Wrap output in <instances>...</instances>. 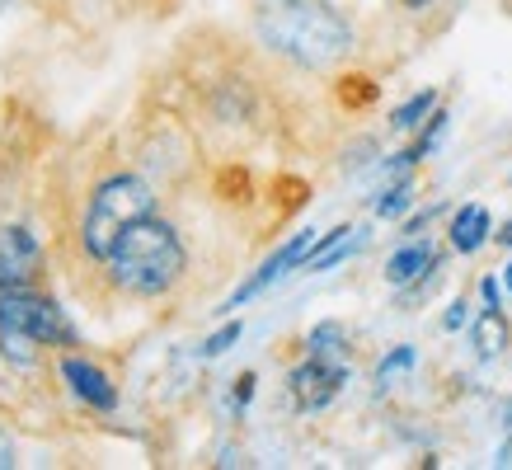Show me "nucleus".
<instances>
[{
    "instance_id": "obj_1",
    "label": "nucleus",
    "mask_w": 512,
    "mask_h": 470,
    "mask_svg": "<svg viewBox=\"0 0 512 470\" xmlns=\"http://www.w3.org/2000/svg\"><path fill=\"white\" fill-rule=\"evenodd\" d=\"M249 33L273 62L306 76H329L357 52V24L334 0H254Z\"/></svg>"
},
{
    "instance_id": "obj_2",
    "label": "nucleus",
    "mask_w": 512,
    "mask_h": 470,
    "mask_svg": "<svg viewBox=\"0 0 512 470\" xmlns=\"http://www.w3.org/2000/svg\"><path fill=\"white\" fill-rule=\"evenodd\" d=\"M94 282H104L109 297L123 301H165L188 278V245L179 226L165 221L160 212L132 221L118 245L109 250V259L90 273Z\"/></svg>"
},
{
    "instance_id": "obj_3",
    "label": "nucleus",
    "mask_w": 512,
    "mask_h": 470,
    "mask_svg": "<svg viewBox=\"0 0 512 470\" xmlns=\"http://www.w3.org/2000/svg\"><path fill=\"white\" fill-rule=\"evenodd\" d=\"M160 212V193L156 184L137 170H113L104 174L99 184H90L85 193V207H80L76 221V250L85 259V268H99L109 259V250L118 245V235L132 226V221Z\"/></svg>"
},
{
    "instance_id": "obj_4",
    "label": "nucleus",
    "mask_w": 512,
    "mask_h": 470,
    "mask_svg": "<svg viewBox=\"0 0 512 470\" xmlns=\"http://www.w3.org/2000/svg\"><path fill=\"white\" fill-rule=\"evenodd\" d=\"M47 348H80V329L43 287H5L0 292V358L10 367H38Z\"/></svg>"
},
{
    "instance_id": "obj_5",
    "label": "nucleus",
    "mask_w": 512,
    "mask_h": 470,
    "mask_svg": "<svg viewBox=\"0 0 512 470\" xmlns=\"http://www.w3.org/2000/svg\"><path fill=\"white\" fill-rule=\"evenodd\" d=\"M348 381H353L348 358H315V353H306L287 372V395H292V405L301 414H320V409H329L339 400Z\"/></svg>"
},
{
    "instance_id": "obj_6",
    "label": "nucleus",
    "mask_w": 512,
    "mask_h": 470,
    "mask_svg": "<svg viewBox=\"0 0 512 470\" xmlns=\"http://www.w3.org/2000/svg\"><path fill=\"white\" fill-rule=\"evenodd\" d=\"M315 240H320V231H311V226H306V231H296V235H287V240H282L278 250L268 254L264 264L254 268V273H249V278L240 282V287H235L231 297L221 301V315H231V311H240V306H249L254 297H264V292L273 287V282H282L287 273H296V268H301L306 259H311Z\"/></svg>"
},
{
    "instance_id": "obj_7",
    "label": "nucleus",
    "mask_w": 512,
    "mask_h": 470,
    "mask_svg": "<svg viewBox=\"0 0 512 470\" xmlns=\"http://www.w3.org/2000/svg\"><path fill=\"white\" fill-rule=\"evenodd\" d=\"M47 250L29 226H0V292L5 287H43Z\"/></svg>"
},
{
    "instance_id": "obj_8",
    "label": "nucleus",
    "mask_w": 512,
    "mask_h": 470,
    "mask_svg": "<svg viewBox=\"0 0 512 470\" xmlns=\"http://www.w3.org/2000/svg\"><path fill=\"white\" fill-rule=\"evenodd\" d=\"M57 367H62L66 391L76 395L80 405H90L94 414H113V409H118V386H113V376L104 372V367H94L85 353L66 348L62 358H57Z\"/></svg>"
},
{
    "instance_id": "obj_9",
    "label": "nucleus",
    "mask_w": 512,
    "mask_h": 470,
    "mask_svg": "<svg viewBox=\"0 0 512 470\" xmlns=\"http://www.w3.org/2000/svg\"><path fill=\"white\" fill-rule=\"evenodd\" d=\"M442 259H447V254L437 250L433 240H423V235H409V240H404L400 250H390L386 268H381V278H386L390 287L400 292V287H409V282H419L423 273H428L433 264H442Z\"/></svg>"
},
{
    "instance_id": "obj_10",
    "label": "nucleus",
    "mask_w": 512,
    "mask_h": 470,
    "mask_svg": "<svg viewBox=\"0 0 512 470\" xmlns=\"http://www.w3.org/2000/svg\"><path fill=\"white\" fill-rule=\"evenodd\" d=\"M494 240V217L484 203H461L447 221V245L456 254H480Z\"/></svg>"
},
{
    "instance_id": "obj_11",
    "label": "nucleus",
    "mask_w": 512,
    "mask_h": 470,
    "mask_svg": "<svg viewBox=\"0 0 512 470\" xmlns=\"http://www.w3.org/2000/svg\"><path fill=\"white\" fill-rule=\"evenodd\" d=\"M470 344H475V353H480L484 362L498 358V353H508V344H512V320L503 311H494V306H484V311L470 320Z\"/></svg>"
},
{
    "instance_id": "obj_12",
    "label": "nucleus",
    "mask_w": 512,
    "mask_h": 470,
    "mask_svg": "<svg viewBox=\"0 0 512 470\" xmlns=\"http://www.w3.org/2000/svg\"><path fill=\"white\" fill-rule=\"evenodd\" d=\"M414 193H419V179H414V174H409V179H395V184H386V188H376V198H372L376 221H404V212L419 203Z\"/></svg>"
},
{
    "instance_id": "obj_13",
    "label": "nucleus",
    "mask_w": 512,
    "mask_h": 470,
    "mask_svg": "<svg viewBox=\"0 0 512 470\" xmlns=\"http://www.w3.org/2000/svg\"><path fill=\"white\" fill-rule=\"evenodd\" d=\"M437 104H442V90H437V85H428V90H419V94H409L404 104H395V109H390V127H395V132H419Z\"/></svg>"
},
{
    "instance_id": "obj_14",
    "label": "nucleus",
    "mask_w": 512,
    "mask_h": 470,
    "mask_svg": "<svg viewBox=\"0 0 512 470\" xmlns=\"http://www.w3.org/2000/svg\"><path fill=\"white\" fill-rule=\"evenodd\" d=\"M306 353H315V358H348V329H343V320H320L306 334Z\"/></svg>"
},
{
    "instance_id": "obj_15",
    "label": "nucleus",
    "mask_w": 512,
    "mask_h": 470,
    "mask_svg": "<svg viewBox=\"0 0 512 470\" xmlns=\"http://www.w3.org/2000/svg\"><path fill=\"white\" fill-rule=\"evenodd\" d=\"M414 367H419V348H414V344H395L386 358L376 362V372H372L376 391H390V381H400V376L414 372Z\"/></svg>"
},
{
    "instance_id": "obj_16",
    "label": "nucleus",
    "mask_w": 512,
    "mask_h": 470,
    "mask_svg": "<svg viewBox=\"0 0 512 470\" xmlns=\"http://www.w3.org/2000/svg\"><path fill=\"white\" fill-rule=\"evenodd\" d=\"M447 127H451V113L437 104L433 113H428V123L419 127V137H414V151H419V160H428L442 146V137H447Z\"/></svg>"
},
{
    "instance_id": "obj_17",
    "label": "nucleus",
    "mask_w": 512,
    "mask_h": 470,
    "mask_svg": "<svg viewBox=\"0 0 512 470\" xmlns=\"http://www.w3.org/2000/svg\"><path fill=\"white\" fill-rule=\"evenodd\" d=\"M240 334H245V320H226L217 334H207L202 339V358H221V353H231L240 344Z\"/></svg>"
},
{
    "instance_id": "obj_18",
    "label": "nucleus",
    "mask_w": 512,
    "mask_h": 470,
    "mask_svg": "<svg viewBox=\"0 0 512 470\" xmlns=\"http://www.w3.org/2000/svg\"><path fill=\"white\" fill-rule=\"evenodd\" d=\"M442 212H447V203H433V207H423V212H414V217H404L400 221V235H404V240H409V235H423L437 217H442Z\"/></svg>"
},
{
    "instance_id": "obj_19",
    "label": "nucleus",
    "mask_w": 512,
    "mask_h": 470,
    "mask_svg": "<svg viewBox=\"0 0 512 470\" xmlns=\"http://www.w3.org/2000/svg\"><path fill=\"white\" fill-rule=\"evenodd\" d=\"M442 329L447 334H456V329H470V297H456L447 306V315H442Z\"/></svg>"
},
{
    "instance_id": "obj_20",
    "label": "nucleus",
    "mask_w": 512,
    "mask_h": 470,
    "mask_svg": "<svg viewBox=\"0 0 512 470\" xmlns=\"http://www.w3.org/2000/svg\"><path fill=\"white\" fill-rule=\"evenodd\" d=\"M503 292H508V287H503V273H484V278H480V301H484V306L503 311Z\"/></svg>"
},
{
    "instance_id": "obj_21",
    "label": "nucleus",
    "mask_w": 512,
    "mask_h": 470,
    "mask_svg": "<svg viewBox=\"0 0 512 470\" xmlns=\"http://www.w3.org/2000/svg\"><path fill=\"white\" fill-rule=\"evenodd\" d=\"M254 386H259V376H254V372H240V376H235V409H245L249 400H254Z\"/></svg>"
},
{
    "instance_id": "obj_22",
    "label": "nucleus",
    "mask_w": 512,
    "mask_h": 470,
    "mask_svg": "<svg viewBox=\"0 0 512 470\" xmlns=\"http://www.w3.org/2000/svg\"><path fill=\"white\" fill-rule=\"evenodd\" d=\"M498 466H512V428H503V442H498Z\"/></svg>"
},
{
    "instance_id": "obj_23",
    "label": "nucleus",
    "mask_w": 512,
    "mask_h": 470,
    "mask_svg": "<svg viewBox=\"0 0 512 470\" xmlns=\"http://www.w3.org/2000/svg\"><path fill=\"white\" fill-rule=\"evenodd\" d=\"M494 245H503V250H512V217L503 221V226H498L494 231Z\"/></svg>"
},
{
    "instance_id": "obj_24",
    "label": "nucleus",
    "mask_w": 512,
    "mask_h": 470,
    "mask_svg": "<svg viewBox=\"0 0 512 470\" xmlns=\"http://www.w3.org/2000/svg\"><path fill=\"white\" fill-rule=\"evenodd\" d=\"M395 5H400V10H414V15H419V10H428V5H437V0H395Z\"/></svg>"
},
{
    "instance_id": "obj_25",
    "label": "nucleus",
    "mask_w": 512,
    "mask_h": 470,
    "mask_svg": "<svg viewBox=\"0 0 512 470\" xmlns=\"http://www.w3.org/2000/svg\"><path fill=\"white\" fill-rule=\"evenodd\" d=\"M498 423H503V428H512V395L503 400V409H498Z\"/></svg>"
},
{
    "instance_id": "obj_26",
    "label": "nucleus",
    "mask_w": 512,
    "mask_h": 470,
    "mask_svg": "<svg viewBox=\"0 0 512 470\" xmlns=\"http://www.w3.org/2000/svg\"><path fill=\"white\" fill-rule=\"evenodd\" d=\"M503 287H508V292H512V259H508V264H503Z\"/></svg>"
},
{
    "instance_id": "obj_27",
    "label": "nucleus",
    "mask_w": 512,
    "mask_h": 470,
    "mask_svg": "<svg viewBox=\"0 0 512 470\" xmlns=\"http://www.w3.org/2000/svg\"><path fill=\"white\" fill-rule=\"evenodd\" d=\"M503 5H508V15H512V0H503Z\"/></svg>"
},
{
    "instance_id": "obj_28",
    "label": "nucleus",
    "mask_w": 512,
    "mask_h": 470,
    "mask_svg": "<svg viewBox=\"0 0 512 470\" xmlns=\"http://www.w3.org/2000/svg\"><path fill=\"white\" fill-rule=\"evenodd\" d=\"M508 184H512V174H508Z\"/></svg>"
}]
</instances>
